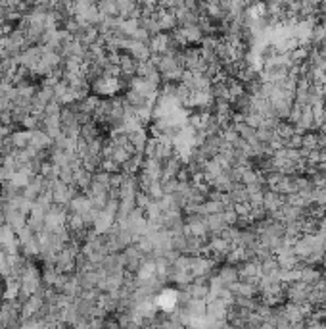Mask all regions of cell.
Here are the masks:
<instances>
[{
    "mask_svg": "<svg viewBox=\"0 0 326 329\" xmlns=\"http://www.w3.org/2000/svg\"><path fill=\"white\" fill-rule=\"evenodd\" d=\"M2 143H4V139H0V156H2Z\"/></svg>",
    "mask_w": 326,
    "mask_h": 329,
    "instance_id": "obj_1",
    "label": "cell"
}]
</instances>
